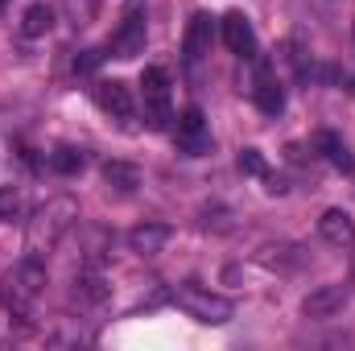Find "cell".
Listing matches in <instances>:
<instances>
[{
  "instance_id": "1",
  "label": "cell",
  "mask_w": 355,
  "mask_h": 351,
  "mask_svg": "<svg viewBox=\"0 0 355 351\" xmlns=\"http://www.w3.org/2000/svg\"><path fill=\"white\" fill-rule=\"evenodd\" d=\"M42 289H46V264L37 257H25V261H17L0 277V306L12 318H29L33 302L42 298Z\"/></svg>"
},
{
  "instance_id": "2",
  "label": "cell",
  "mask_w": 355,
  "mask_h": 351,
  "mask_svg": "<svg viewBox=\"0 0 355 351\" xmlns=\"http://www.w3.org/2000/svg\"><path fill=\"white\" fill-rule=\"evenodd\" d=\"M174 302H178V310H186L190 318H198V323H207V327H223V323L236 314V306H232L223 293H211L207 285H194V281L178 285Z\"/></svg>"
},
{
  "instance_id": "3",
  "label": "cell",
  "mask_w": 355,
  "mask_h": 351,
  "mask_svg": "<svg viewBox=\"0 0 355 351\" xmlns=\"http://www.w3.org/2000/svg\"><path fill=\"white\" fill-rule=\"evenodd\" d=\"M75 219H79V211H75L71 198H50L46 207H37V215H33V223H29V244H33V252L54 248L58 236H62Z\"/></svg>"
},
{
  "instance_id": "4",
  "label": "cell",
  "mask_w": 355,
  "mask_h": 351,
  "mask_svg": "<svg viewBox=\"0 0 355 351\" xmlns=\"http://www.w3.org/2000/svg\"><path fill=\"white\" fill-rule=\"evenodd\" d=\"M141 91H145V124L162 132L170 124V75L162 67H145Z\"/></svg>"
},
{
  "instance_id": "5",
  "label": "cell",
  "mask_w": 355,
  "mask_h": 351,
  "mask_svg": "<svg viewBox=\"0 0 355 351\" xmlns=\"http://www.w3.org/2000/svg\"><path fill=\"white\" fill-rule=\"evenodd\" d=\"M347 302H352V285H347V281H331V285H318V289L306 293L302 314H306V318H335Z\"/></svg>"
},
{
  "instance_id": "6",
  "label": "cell",
  "mask_w": 355,
  "mask_h": 351,
  "mask_svg": "<svg viewBox=\"0 0 355 351\" xmlns=\"http://www.w3.org/2000/svg\"><path fill=\"white\" fill-rule=\"evenodd\" d=\"M178 149L186 153V157H202V153H211V132H207V116L198 112V108H186L182 116H178V132H174Z\"/></svg>"
},
{
  "instance_id": "7",
  "label": "cell",
  "mask_w": 355,
  "mask_h": 351,
  "mask_svg": "<svg viewBox=\"0 0 355 351\" xmlns=\"http://www.w3.org/2000/svg\"><path fill=\"white\" fill-rule=\"evenodd\" d=\"M95 103H99L107 116H116V120H132V112H137L132 87H128V83H120V79L95 83Z\"/></svg>"
},
{
  "instance_id": "8",
  "label": "cell",
  "mask_w": 355,
  "mask_h": 351,
  "mask_svg": "<svg viewBox=\"0 0 355 351\" xmlns=\"http://www.w3.org/2000/svg\"><path fill=\"white\" fill-rule=\"evenodd\" d=\"M112 50H116V58H137V54H145V12H141V8H132V12L124 17V25H120L116 37H112Z\"/></svg>"
},
{
  "instance_id": "9",
  "label": "cell",
  "mask_w": 355,
  "mask_h": 351,
  "mask_svg": "<svg viewBox=\"0 0 355 351\" xmlns=\"http://www.w3.org/2000/svg\"><path fill=\"white\" fill-rule=\"evenodd\" d=\"M223 42L232 46V54L257 58V33H252V21L244 12H227L223 17Z\"/></svg>"
},
{
  "instance_id": "10",
  "label": "cell",
  "mask_w": 355,
  "mask_h": 351,
  "mask_svg": "<svg viewBox=\"0 0 355 351\" xmlns=\"http://www.w3.org/2000/svg\"><path fill=\"white\" fill-rule=\"evenodd\" d=\"M318 236H322L327 244H335V248H352L355 244V219L343 207H331V211H322V219H318Z\"/></svg>"
},
{
  "instance_id": "11",
  "label": "cell",
  "mask_w": 355,
  "mask_h": 351,
  "mask_svg": "<svg viewBox=\"0 0 355 351\" xmlns=\"http://www.w3.org/2000/svg\"><path fill=\"white\" fill-rule=\"evenodd\" d=\"M211 37H215L211 17H207V12H194V17H190V25H186V42H182V50H186V62H190V67H194V62H202V58L211 54Z\"/></svg>"
},
{
  "instance_id": "12",
  "label": "cell",
  "mask_w": 355,
  "mask_h": 351,
  "mask_svg": "<svg viewBox=\"0 0 355 351\" xmlns=\"http://www.w3.org/2000/svg\"><path fill=\"white\" fill-rule=\"evenodd\" d=\"M166 244H170V228H166V223H141V228L128 232V248L141 252V257H153V252H162Z\"/></svg>"
},
{
  "instance_id": "13",
  "label": "cell",
  "mask_w": 355,
  "mask_h": 351,
  "mask_svg": "<svg viewBox=\"0 0 355 351\" xmlns=\"http://www.w3.org/2000/svg\"><path fill=\"white\" fill-rule=\"evenodd\" d=\"M257 103H261V112L265 116H277L281 108H285V91H281V83L272 79V71H268V62H261V71H257Z\"/></svg>"
},
{
  "instance_id": "14",
  "label": "cell",
  "mask_w": 355,
  "mask_h": 351,
  "mask_svg": "<svg viewBox=\"0 0 355 351\" xmlns=\"http://www.w3.org/2000/svg\"><path fill=\"white\" fill-rule=\"evenodd\" d=\"M314 145L322 149V157L335 166V170H343V174H352L355 170V162H352V153H347V145H343V137L339 132H331V128H322L318 137H314Z\"/></svg>"
},
{
  "instance_id": "15",
  "label": "cell",
  "mask_w": 355,
  "mask_h": 351,
  "mask_svg": "<svg viewBox=\"0 0 355 351\" xmlns=\"http://www.w3.org/2000/svg\"><path fill=\"white\" fill-rule=\"evenodd\" d=\"M103 182H107L112 190L132 194V190L141 186V170H137L132 162H107V166H103Z\"/></svg>"
},
{
  "instance_id": "16",
  "label": "cell",
  "mask_w": 355,
  "mask_h": 351,
  "mask_svg": "<svg viewBox=\"0 0 355 351\" xmlns=\"http://www.w3.org/2000/svg\"><path fill=\"white\" fill-rule=\"evenodd\" d=\"M50 29H54V8H50V4H29L25 17H21V33H25V37H42V33H50Z\"/></svg>"
},
{
  "instance_id": "17",
  "label": "cell",
  "mask_w": 355,
  "mask_h": 351,
  "mask_svg": "<svg viewBox=\"0 0 355 351\" xmlns=\"http://www.w3.org/2000/svg\"><path fill=\"white\" fill-rule=\"evenodd\" d=\"M83 166H87V157H83L79 149H71V145H62V149L50 153V170H54V174H79Z\"/></svg>"
},
{
  "instance_id": "18",
  "label": "cell",
  "mask_w": 355,
  "mask_h": 351,
  "mask_svg": "<svg viewBox=\"0 0 355 351\" xmlns=\"http://www.w3.org/2000/svg\"><path fill=\"white\" fill-rule=\"evenodd\" d=\"M75 298L87 302V306H99V302L107 298V285H103L99 277H79V281H75Z\"/></svg>"
},
{
  "instance_id": "19",
  "label": "cell",
  "mask_w": 355,
  "mask_h": 351,
  "mask_svg": "<svg viewBox=\"0 0 355 351\" xmlns=\"http://www.w3.org/2000/svg\"><path fill=\"white\" fill-rule=\"evenodd\" d=\"M17 207H21L17 190H12V186H0V219H12V215H17Z\"/></svg>"
},
{
  "instance_id": "20",
  "label": "cell",
  "mask_w": 355,
  "mask_h": 351,
  "mask_svg": "<svg viewBox=\"0 0 355 351\" xmlns=\"http://www.w3.org/2000/svg\"><path fill=\"white\" fill-rule=\"evenodd\" d=\"M240 170H244V174H265V157H261V153H257V149H244V153H240Z\"/></svg>"
},
{
  "instance_id": "21",
  "label": "cell",
  "mask_w": 355,
  "mask_h": 351,
  "mask_svg": "<svg viewBox=\"0 0 355 351\" xmlns=\"http://www.w3.org/2000/svg\"><path fill=\"white\" fill-rule=\"evenodd\" d=\"M103 62V50H87L83 58H75V71H95Z\"/></svg>"
},
{
  "instance_id": "22",
  "label": "cell",
  "mask_w": 355,
  "mask_h": 351,
  "mask_svg": "<svg viewBox=\"0 0 355 351\" xmlns=\"http://www.w3.org/2000/svg\"><path fill=\"white\" fill-rule=\"evenodd\" d=\"M0 4H4V0H0Z\"/></svg>"
}]
</instances>
